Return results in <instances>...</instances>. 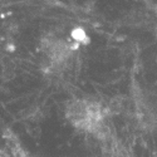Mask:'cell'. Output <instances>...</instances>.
<instances>
[{
    "instance_id": "cell-1",
    "label": "cell",
    "mask_w": 157,
    "mask_h": 157,
    "mask_svg": "<svg viewBox=\"0 0 157 157\" xmlns=\"http://www.w3.org/2000/svg\"><path fill=\"white\" fill-rule=\"evenodd\" d=\"M156 13H157V8H156Z\"/></svg>"
}]
</instances>
